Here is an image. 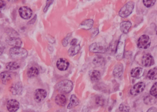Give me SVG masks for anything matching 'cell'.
<instances>
[{"label": "cell", "instance_id": "obj_31", "mask_svg": "<svg viewBox=\"0 0 157 112\" xmlns=\"http://www.w3.org/2000/svg\"><path fill=\"white\" fill-rule=\"evenodd\" d=\"M71 36V34H69L62 40V44L64 47L66 46L68 44L69 42V40Z\"/></svg>", "mask_w": 157, "mask_h": 112}, {"label": "cell", "instance_id": "obj_5", "mask_svg": "<svg viewBox=\"0 0 157 112\" xmlns=\"http://www.w3.org/2000/svg\"><path fill=\"white\" fill-rule=\"evenodd\" d=\"M125 37L124 35H122L118 42L116 54L118 57H121L123 55L125 44Z\"/></svg>", "mask_w": 157, "mask_h": 112}, {"label": "cell", "instance_id": "obj_9", "mask_svg": "<svg viewBox=\"0 0 157 112\" xmlns=\"http://www.w3.org/2000/svg\"><path fill=\"white\" fill-rule=\"evenodd\" d=\"M47 95L46 91L43 89H37L35 91L34 94V99L37 103H40L43 101Z\"/></svg>", "mask_w": 157, "mask_h": 112}, {"label": "cell", "instance_id": "obj_2", "mask_svg": "<svg viewBox=\"0 0 157 112\" xmlns=\"http://www.w3.org/2000/svg\"><path fill=\"white\" fill-rule=\"evenodd\" d=\"M57 90L60 92L63 93H68L72 90L73 84L69 80H63L58 83L56 85Z\"/></svg>", "mask_w": 157, "mask_h": 112}, {"label": "cell", "instance_id": "obj_27", "mask_svg": "<svg viewBox=\"0 0 157 112\" xmlns=\"http://www.w3.org/2000/svg\"><path fill=\"white\" fill-rule=\"evenodd\" d=\"M119 109L121 112H130V108L129 106L124 103H122L120 104Z\"/></svg>", "mask_w": 157, "mask_h": 112}, {"label": "cell", "instance_id": "obj_34", "mask_svg": "<svg viewBox=\"0 0 157 112\" xmlns=\"http://www.w3.org/2000/svg\"><path fill=\"white\" fill-rule=\"evenodd\" d=\"M53 1L52 0H47V1L46 4L45 6L44 9V12H46L48 10V8L50 5L53 2Z\"/></svg>", "mask_w": 157, "mask_h": 112}, {"label": "cell", "instance_id": "obj_26", "mask_svg": "<svg viewBox=\"0 0 157 112\" xmlns=\"http://www.w3.org/2000/svg\"><path fill=\"white\" fill-rule=\"evenodd\" d=\"M6 67L8 69L14 70L18 69L20 67V65L16 62H11L6 64Z\"/></svg>", "mask_w": 157, "mask_h": 112}, {"label": "cell", "instance_id": "obj_18", "mask_svg": "<svg viewBox=\"0 0 157 112\" xmlns=\"http://www.w3.org/2000/svg\"><path fill=\"white\" fill-rule=\"evenodd\" d=\"M144 70L142 68L136 67L132 69L130 74L132 77L138 78L142 76Z\"/></svg>", "mask_w": 157, "mask_h": 112}, {"label": "cell", "instance_id": "obj_13", "mask_svg": "<svg viewBox=\"0 0 157 112\" xmlns=\"http://www.w3.org/2000/svg\"><path fill=\"white\" fill-rule=\"evenodd\" d=\"M69 63L67 59L63 58H61L58 60L56 65L57 68L61 71H64L68 68Z\"/></svg>", "mask_w": 157, "mask_h": 112}, {"label": "cell", "instance_id": "obj_24", "mask_svg": "<svg viewBox=\"0 0 157 112\" xmlns=\"http://www.w3.org/2000/svg\"><path fill=\"white\" fill-rule=\"evenodd\" d=\"M90 77L91 80L93 82L98 81L100 78L101 74L100 72L97 70H94L90 73Z\"/></svg>", "mask_w": 157, "mask_h": 112}, {"label": "cell", "instance_id": "obj_41", "mask_svg": "<svg viewBox=\"0 0 157 112\" xmlns=\"http://www.w3.org/2000/svg\"></svg>", "mask_w": 157, "mask_h": 112}, {"label": "cell", "instance_id": "obj_12", "mask_svg": "<svg viewBox=\"0 0 157 112\" xmlns=\"http://www.w3.org/2000/svg\"><path fill=\"white\" fill-rule=\"evenodd\" d=\"M142 64L144 66L148 67L153 65L154 63V58L149 54H144L141 59Z\"/></svg>", "mask_w": 157, "mask_h": 112}, {"label": "cell", "instance_id": "obj_23", "mask_svg": "<svg viewBox=\"0 0 157 112\" xmlns=\"http://www.w3.org/2000/svg\"><path fill=\"white\" fill-rule=\"evenodd\" d=\"M80 46L79 44H76L71 46L68 51V55L70 56H73L76 54L80 49Z\"/></svg>", "mask_w": 157, "mask_h": 112}, {"label": "cell", "instance_id": "obj_4", "mask_svg": "<svg viewBox=\"0 0 157 112\" xmlns=\"http://www.w3.org/2000/svg\"><path fill=\"white\" fill-rule=\"evenodd\" d=\"M151 40L149 36L146 35H143L140 36L138 39L137 45L140 48L146 49L150 46Z\"/></svg>", "mask_w": 157, "mask_h": 112}, {"label": "cell", "instance_id": "obj_36", "mask_svg": "<svg viewBox=\"0 0 157 112\" xmlns=\"http://www.w3.org/2000/svg\"><path fill=\"white\" fill-rule=\"evenodd\" d=\"M5 47L1 43H0V56H1L3 53Z\"/></svg>", "mask_w": 157, "mask_h": 112}, {"label": "cell", "instance_id": "obj_33", "mask_svg": "<svg viewBox=\"0 0 157 112\" xmlns=\"http://www.w3.org/2000/svg\"><path fill=\"white\" fill-rule=\"evenodd\" d=\"M6 6L5 2L3 0H0V13L5 9Z\"/></svg>", "mask_w": 157, "mask_h": 112}, {"label": "cell", "instance_id": "obj_40", "mask_svg": "<svg viewBox=\"0 0 157 112\" xmlns=\"http://www.w3.org/2000/svg\"><path fill=\"white\" fill-rule=\"evenodd\" d=\"M142 112V111H140V112Z\"/></svg>", "mask_w": 157, "mask_h": 112}, {"label": "cell", "instance_id": "obj_11", "mask_svg": "<svg viewBox=\"0 0 157 112\" xmlns=\"http://www.w3.org/2000/svg\"><path fill=\"white\" fill-rule=\"evenodd\" d=\"M20 104L18 102L14 99L8 100L6 103V107L10 112H15L19 109Z\"/></svg>", "mask_w": 157, "mask_h": 112}, {"label": "cell", "instance_id": "obj_30", "mask_svg": "<svg viewBox=\"0 0 157 112\" xmlns=\"http://www.w3.org/2000/svg\"><path fill=\"white\" fill-rule=\"evenodd\" d=\"M156 0H143L144 5L147 7H150L153 6Z\"/></svg>", "mask_w": 157, "mask_h": 112}, {"label": "cell", "instance_id": "obj_25", "mask_svg": "<svg viewBox=\"0 0 157 112\" xmlns=\"http://www.w3.org/2000/svg\"><path fill=\"white\" fill-rule=\"evenodd\" d=\"M147 77L150 79L155 80L157 79V69L156 67L150 69L147 74Z\"/></svg>", "mask_w": 157, "mask_h": 112}, {"label": "cell", "instance_id": "obj_15", "mask_svg": "<svg viewBox=\"0 0 157 112\" xmlns=\"http://www.w3.org/2000/svg\"><path fill=\"white\" fill-rule=\"evenodd\" d=\"M123 71V67L122 64L118 63L116 64L113 71V74L116 78H118L121 77Z\"/></svg>", "mask_w": 157, "mask_h": 112}, {"label": "cell", "instance_id": "obj_29", "mask_svg": "<svg viewBox=\"0 0 157 112\" xmlns=\"http://www.w3.org/2000/svg\"><path fill=\"white\" fill-rule=\"evenodd\" d=\"M150 94L156 98L157 95V83H155L151 87L150 91Z\"/></svg>", "mask_w": 157, "mask_h": 112}, {"label": "cell", "instance_id": "obj_22", "mask_svg": "<svg viewBox=\"0 0 157 112\" xmlns=\"http://www.w3.org/2000/svg\"><path fill=\"white\" fill-rule=\"evenodd\" d=\"M11 74L8 72H2L0 76L3 83L6 84L11 78Z\"/></svg>", "mask_w": 157, "mask_h": 112}, {"label": "cell", "instance_id": "obj_19", "mask_svg": "<svg viewBox=\"0 0 157 112\" xmlns=\"http://www.w3.org/2000/svg\"><path fill=\"white\" fill-rule=\"evenodd\" d=\"M55 101L56 103L60 106H64L67 102L66 98L64 95L59 94L56 97Z\"/></svg>", "mask_w": 157, "mask_h": 112}, {"label": "cell", "instance_id": "obj_3", "mask_svg": "<svg viewBox=\"0 0 157 112\" xmlns=\"http://www.w3.org/2000/svg\"><path fill=\"white\" fill-rule=\"evenodd\" d=\"M134 4L131 1L125 4L120 9L119 12V16L122 18L128 16L132 12L134 8Z\"/></svg>", "mask_w": 157, "mask_h": 112}, {"label": "cell", "instance_id": "obj_35", "mask_svg": "<svg viewBox=\"0 0 157 112\" xmlns=\"http://www.w3.org/2000/svg\"><path fill=\"white\" fill-rule=\"evenodd\" d=\"M99 33V30L97 28H94L92 31V36L94 37L96 36Z\"/></svg>", "mask_w": 157, "mask_h": 112}, {"label": "cell", "instance_id": "obj_32", "mask_svg": "<svg viewBox=\"0 0 157 112\" xmlns=\"http://www.w3.org/2000/svg\"><path fill=\"white\" fill-rule=\"evenodd\" d=\"M104 102L103 99L100 96H98L96 99V102L98 105H102Z\"/></svg>", "mask_w": 157, "mask_h": 112}, {"label": "cell", "instance_id": "obj_20", "mask_svg": "<svg viewBox=\"0 0 157 112\" xmlns=\"http://www.w3.org/2000/svg\"><path fill=\"white\" fill-rule=\"evenodd\" d=\"M79 103V100L76 96L74 95H71L70 103L67 106L68 109H72L77 106Z\"/></svg>", "mask_w": 157, "mask_h": 112}, {"label": "cell", "instance_id": "obj_39", "mask_svg": "<svg viewBox=\"0 0 157 112\" xmlns=\"http://www.w3.org/2000/svg\"><path fill=\"white\" fill-rule=\"evenodd\" d=\"M77 42V40L75 38L73 39L71 41L70 44L71 46L75 45L76 44Z\"/></svg>", "mask_w": 157, "mask_h": 112}, {"label": "cell", "instance_id": "obj_7", "mask_svg": "<svg viewBox=\"0 0 157 112\" xmlns=\"http://www.w3.org/2000/svg\"><path fill=\"white\" fill-rule=\"evenodd\" d=\"M18 11L20 17L25 19H28L30 18L33 13L31 9L26 6H23L19 8Z\"/></svg>", "mask_w": 157, "mask_h": 112}, {"label": "cell", "instance_id": "obj_38", "mask_svg": "<svg viewBox=\"0 0 157 112\" xmlns=\"http://www.w3.org/2000/svg\"><path fill=\"white\" fill-rule=\"evenodd\" d=\"M147 112H157V109L154 107H152L150 108Z\"/></svg>", "mask_w": 157, "mask_h": 112}, {"label": "cell", "instance_id": "obj_8", "mask_svg": "<svg viewBox=\"0 0 157 112\" xmlns=\"http://www.w3.org/2000/svg\"><path fill=\"white\" fill-rule=\"evenodd\" d=\"M145 87V85L144 83L139 82L132 87L130 90V93L133 95H137L144 90Z\"/></svg>", "mask_w": 157, "mask_h": 112}, {"label": "cell", "instance_id": "obj_16", "mask_svg": "<svg viewBox=\"0 0 157 112\" xmlns=\"http://www.w3.org/2000/svg\"><path fill=\"white\" fill-rule=\"evenodd\" d=\"M94 21L92 19H87L83 21L79 25V27L83 29L88 30L92 28Z\"/></svg>", "mask_w": 157, "mask_h": 112}, {"label": "cell", "instance_id": "obj_21", "mask_svg": "<svg viewBox=\"0 0 157 112\" xmlns=\"http://www.w3.org/2000/svg\"><path fill=\"white\" fill-rule=\"evenodd\" d=\"M39 73L38 68L35 66H32L27 71V76L29 78L36 77Z\"/></svg>", "mask_w": 157, "mask_h": 112}, {"label": "cell", "instance_id": "obj_1", "mask_svg": "<svg viewBox=\"0 0 157 112\" xmlns=\"http://www.w3.org/2000/svg\"><path fill=\"white\" fill-rule=\"evenodd\" d=\"M10 57L13 59L18 60L25 58L28 54L27 50L20 47H13L9 51Z\"/></svg>", "mask_w": 157, "mask_h": 112}, {"label": "cell", "instance_id": "obj_6", "mask_svg": "<svg viewBox=\"0 0 157 112\" xmlns=\"http://www.w3.org/2000/svg\"><path fill=\"white\" fill-rule=\"evenodd\" d=\"M89 50L93 53H103L106 51V48L101 43L95 42L90 46Z\"/></svg>", "mask_w": 157, "mask_h": 112}, {"label": "cell", "instance_id": "obj_10", "mask_svg": "<svg viewBox=\"0 0 157 112\" xmlns=\"http://www.w3.org/2000/svg\"><path fill=\"white\" fill-rule=\"evenodd\" d=\"M6 43L9 45L14 47H20L22 44V42L18 37H9L6 39Z\"/></svg>", "mask_w": 157, "mask_h": 112}, {"label": "cell", "instance_id": "obj_17", "mask_svg": "<svg viewBox=\"0 0 157 112\" xmlns=\"http://www.w3.org/2000/svg\"><path fill=\"white\" fill-rule=\"evenodd\" d=\"M132 25V23L129 21H123L120 24V29L124 34H127Z\"/></svg>", "mask_w": 157, "mask_h": 112}, {"label": "cell", "instance_id": "obj_28", "mask_svg": "<svg viewBox=\"0 0 157 112\" xmlns=\"http://www.w3.org/2000/svg\"><path fill=\"white\" fill-rule=\"evenodd\" d=\"M104 61L103 58L101 57H96L93 60L94 64L96 65L99 66L101 65Z\"/></svg>", "mask_w": 157, "mask_h": 112}, {"label": "cell", "instance_id": "obj_37", "mask_svg": "<svg viewBox=\"0 0 157 112\" xmlns=\"http://www.w3.org/2000/svg\"><path fill=\"white\" fill-rule=\"evenodd\" d=\"M36 17L37 16L36 15H35L33 18L29 21V22H28V23L29 24H33L35 22V21L36 20Z\"/></svg>", "mask_w": 157, "mask_h": 112}, {"label": "cell", "instance_id": "obj_14", "mask_svg": "<svg viewBox=\"0 0 157 112\" xmlns=\"http://www.w3.org/2000/svg\"><path fill=\"white\" fill-rule=\"evenodd\" d=\"M23 88L21 83L18 82L12 85L10 88V91L14 95H20L22 93Z\"/></svg>", "mask_w": 157, "mask_h": 112}]
</instances>
